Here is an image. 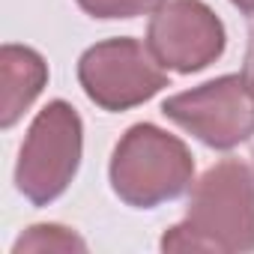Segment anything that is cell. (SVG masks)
Instances as JSON below:
<instances>
[{
    "instance_id": "1",
    "label": "cell",
    "mask_w": 254,
    "mask_h": 254,
    "mask_svg": "<svg viewBox=\"0 0 254 254\" xmlns=\"http://www.w3.org/2000/svg\"><path fill=\"white\" fill-rule=\"evenodd\" d=\"M165 251H254V177L224 159L194 186L186 218L162 239Z\"/></svg>"
},
{
    "instance_id": "2",
    "label": "cell",
    "mask_w": 254,
    "mask_h": 254,
    "mask_svg": "<svg viewBox=\"0 0 254 254\" xmlns=\"http://www.w3.org/2000/svg\"><path fill=\"white\" fill-rule=\"evenodd\" d=\"M194 162L183 141L156 129L132 126L114 150L111 183L114 191L132 206H156L183 194L191 183Z\"/></svg>"
},
{
    "instance_id": "3",
    "label": "cell",
    "mask_w": 254,
    "mask_h": 254,
    "mask_svg": "<svg viewBox=\"0 0 254 254\" xmlns=\"http://www.w3.org/2000/svg\"><path fill=\"white\" fill-rule=\"evenodd\" d=\"M81 159V120L66 102H51L30 126L18 159V189L33 203H48L66 191Z\"/></svg>"
},
{
    "instance_id": "4",
    "label": "cell",
    "mask_w": 254,
    "mask_h": 254,
    "mask_svg": "<svg viewBox=\"0 0 254 254\" xmlns=\"http://www.w3.org/2000/svg\"><path fill=\"white\" fill-rule=\"evenodd\" d=\"M78 78L87 96L105 111L141 105L168 84L162 63L138 39H108L93 45L78 63Z\"/></svg>"
},
{
    "instance_id": "5",
    "label": "cell",
    "mask_w": 254,
    "mask_h": 254,
    "mask_svg": "<svg viewBox=\"0 0 254 254\" xmlns=\"http://www.w3.org/2000/svg\"><path fill=\"white\" fill-rule=\"evenodd\" d=\"M162 111L186 132L218 150L236 147L254 135V96L242 75H224L197 90L180 93L168 99Z\"/></svg>"
},
{
    "instance_id": "6",
    "label": "cell",
    "mask_w": 254,
    "mask_h": 254,
    "mask_svg": "<svg viewBox=\"0 0 254 254\" xmlns=\"http://www.w3.org/2000/svg\"><path fill=\"white\" fill-rule=\"evenodd\" d=\"M147 48L168 69L197 72L221 54L224 27L200 0H171L150 21Z\"/></svg>"
},
{
    "instance_id": "7",
    "label": "cell",
    "mask_w": 254,
    "mask_h": 254,
    "mask_svg": "<svg viewBox=\"0 0 254 254\" xmlns=\"http://www.w3.org/2000/svg\"><path fill=\"white\" fill-rule=\"evenodd\" d=\"M45 81L48 69L36 51L18 45H6L0 51V123L6 129L30 108Z\"/></svg>"
},
{
    "instance_id": "8",
    "label": "cell",
    "mask_w": 254,
    "mask_h": 254,
    "mask_svg": "<svg viewBox=\"0 0 254 254\" xmlns=\"http://www.w3.org/2000/svg\"><path fill=\"white\" fill-rule=\"evenodd\" d=\"M21 251H84V242L66 227L39 224V227H30L15 242V254H21Z\"/></svg>"
},
{
    "instance_id": "9",
    "label": "cell",
    "mask_w": 254,
    "mask_h": 254,
    "mask_svg": "<svg viewBox=\"0 0 254 254\" xmlns=\"http://www.w3.org/2000/svg\"><path fill=\"white\" fill-rule=\"evenodd\" d=\"M96 18H135L150 9H159L162 0H78Z\"/></svg>"
},
{
    "instance_id": "10",
    "label": "cell",
    "mask_w": 254,
    "mask_h": 254,
    "mask_svg": "<svg viewBox=\"0 0 254 254\" xmlns=\"http://www.w3.org/2000/svg\"><path fill=\"white\" fill-rule=\"evenodd\" d=\"M242 81L254 96V18H251V33H248V54H245V69H242Z\"/></svg>"
},
{
    "instance_id": "11",
    "label": "cell",
    "mask_w": 254,
    "mask_h": 254,
    "mask_svg": "<svg viewBox=\"0 0 254 254\" xmlns=\"http://www.w3.org/2000/svg\"><path fill=\"white\" fill-rule=\"evenodd\" d=\"M236 6H242V9H254V0H233Z\"/></svg>"
},
{
    "instance_id": "12",
    "label": "cell",
    "mask_w": 254,
    "mask_h": 254,
    "mask_svg": "<svg viewBox=\"0 0 254 254\" xmlns=\"http://www.w3.org/2000/svg\"><path fill=\"white\" fill-rule=\"evenodd\" d=\"M251 153H254V144H251Z\"/></svg>"
}]
</instances>
